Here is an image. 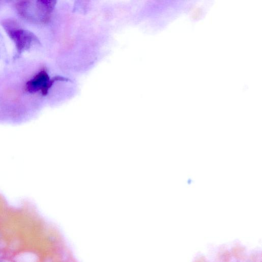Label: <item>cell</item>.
I'll return each mask as SVG.
<instances>
[{
  "instance_id": "2",
  "label": "cell",
  "mask_w": 262,
  "mask_h": 262,
  "mask_svg": "<svg viewBox=\"0 0 262 262\" xmlns=\"http://www.w3.org/2000/svg\"><path fill=\"white\" fill-rule=\"evenodd\" d=\"M49 80L48 74L45 71H42L27 82L26 89L30 93L42 91L45 88Z\"/></svg>"
},
{
  "instance_id": "1",
  "label": "cell",
  "mask_w": 262,
  "mask_h": 262,
  "mask_svg": "<svg viewBox=\"0 0 262 262\" xmlns=\"http://www.w3.org/2000/svg\"><path fill=\"white\" fill-rule=\"evenodd\" d=\"M2 25L14 43L17 55L30 49L33 45L39 43V40L33 33L21 28L15 20H4Z\"/></svg>"
},
{
  "instance_id": "3",
  "label": "cell",
  "mask_w": 262,
  "mask_h": 262,
  "mask_svg": "<svg viewBox=\"0 0 262 262\" xmlns=\"http://www.w3.org/2000/svg\"><path fill=\"white\" fill-rule=\"evenodd\" d=\"M18 13L22 17L28 19H33V4L30 1H24L18 2L16 5Z\"/></svg>"
}]
</instances>
